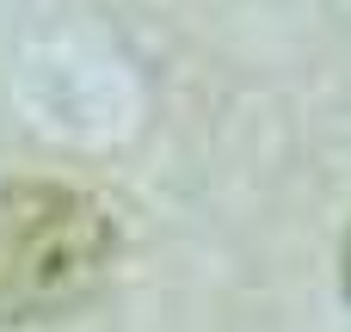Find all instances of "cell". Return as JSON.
Wrapping results in <instances>:
<instances>
[{
  "label": "cell",
  "instance_id": "6da1fadb",
  "mask_svg": "<svg viewBox=\"0 0 351 332\" xmlns=\"http://www.w3.org/2000/svg\"><path fill=\"white\" fill-rule=\"evenodd\" d=\"M111 216L62 185L0 191V320H43L74 308L111 265Z\"/></svg>",
  "mask_w": 351,
  "mask_h": 332
}]
</instances>
